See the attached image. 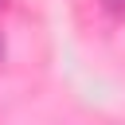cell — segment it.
Returning a JSON list of instances; mask_svg holds the SVG:
<instances>
[{
	"label": "cell",
	"instance_id": "cell-1",
	"mask_svg": "<svg viewBox=\"0 0 125 125\" xmlns=\"http://www.w3.org/2000/svg\"><path fill=\"white\" fill-rule=\"evenodd\" d=\"M0 59H4V39H0Z\"/></svg>",
	"mask_w": 125,
	"mask_h": 125
},
{
	"label": "cell",
	"instance_id": "cell-2",
	"mask_svg": "<svg viewBox=\"0 0 125 125\" xmlns=\"http://www.w3.org/2000/svg\"><path fill=\"white\" fill-rule=\"evenodd\" d=\"M0 8H4V0H0Z\"/></svg>",
	"mask_w": 125,
	"mask_h": 125
}]
</instances>
